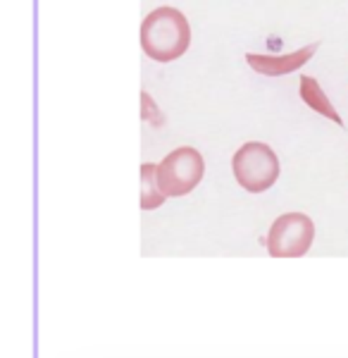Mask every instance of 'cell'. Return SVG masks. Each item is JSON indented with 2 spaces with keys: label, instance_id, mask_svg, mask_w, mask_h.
Here are the masks:
<instances>
[{
  "label": "cell",
  "instance_id": "6da1fadb",
  "mask_svg": "<svg viewBox=\"0 0 348 358\" xmlns=\"http://www.w3.org/2000/svg\"><path fill=\"white\" fill-rule=\"evenodd\" d=\"M141 45L155 62H172L191 45L189 20L177 8L153 10L141 24Z\"/></svg>",
  "mask_w": 348,
  "mask_h": 358
},
{
  "label": "cell",
  "instance_id": "7a4b0ae2",
  "mask_svg": "<svg viewBox=\"0 0 348 358\" xmlns=\"http://www.w3.org/2000/svg\"><path fill=\"white\" fill-rule=\"evenodd\" d=\"M231 170H234L236 182L246 192L263 194L280 177V160L268 143L248 141L231 158Z\"/></svg>",
  "mask_w": 348,
  "mask_h": 358
},
{
  "label": "cell",
  "instance_id": "3957f363",
  "mask_svg": "<svg viewBox=\"0 0 348 358\" xmlns=\"http://www.w3.org/2000/svg\"><path fill=\"white\" fill-rule=\"evenodd\" d=\"M315 239V224L303 213L280 215L270 227L268 251L272 258H303Z\"/></svg>",
  "mask_w": 348,
  "mask_h": 358
},
{
  "label": "cell",
  "instance_id": "277c9868",
  "mask_svg": "<svg viewBox=\"0 0 348 358\" xmlns=\"http://www.w3.org/2000/svg\"><path fill=\"white\" fill-rule=\"evenodd\" d=\"M203 172H205V163L203 155L191 146L177 148L158 165V179L162 192L172 199L177 196H187L201 184Z\"/></svg>",
  "mask_w": 348,
  "mask_h": 358
},
{
  "label": "cell",
  "instance_id": "5b68a950",
  "mask_svg": "<svg viewBox=\"0 0 348 358\" xmlns=\"http://www.w3.org/2000/svg\"><path fill=\"white\" fill-rule=\"evenodd\" d=\"M317 50V43H310L300 50H293V53H287V55H255V53H248L246 55V62L251 65L258 74H265V77H282V74H289V72H296L315 55Z\"/></svg>",
  "mask_w": 348,
  "mask_h": 358
},
{
  "label": "cell",
  "instance_id": "8992f818",
  "mask_svg": "<svg viewBox=\"0 0 348 358\" xmlns=\"http://www.w3.org/2000/svg\"><path fill=\"white\" fill-rule=\"evenodd\" d=\"M300 98H303V103L308 108H312L315 113L324 115L327 120H332L334 124H344V120H341V115L334 110V106L329 103V98L324 96V91L320 89V84H317V79L312 77H300Z\"/></svg>",
  "mask_w": 348,
  "mask_h": 358
},
{
  "label": "cell",
  "instance_id": "52a82bcc",
  "mask_svg": "<svg viewBox=\"0 0 348 358\" xmlns=\"http://www.w3.org/2000/svg\"><path fill=\"white\" fill-rule=\"evenodd\" d=\"M167 194L162 192L158 179V165L143 163L141 165V208L143 210H155L165 203Z\"/></svg>",
  "mask_w": 348,
  "mask_h": 358
}]
</instances>
